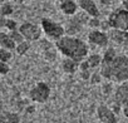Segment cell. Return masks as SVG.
I'll return each instance as SVG.
<instances>
[{
    "mask_svg": "<svg viewBox=\"0 0 128 123\" xmlns=\"http://www.w3.org/2000/svg\"><path fill=\"white\" fill-rule=\"evenodd\" d=\"M78 5L88 16H90V18H99L100 12H99L98 5L96 4L94 0H79Z\"/></svg>",
    "mask_w": 128,
    "mask_h": 123,
    "instance_id": "7c38bea8",
    "label": "cell"
},
{
    "mask_svg": "<svg viewBox=\"0 0 128 123\" xmlns=\"http://www.w3.org/2000/svg\"><path fill=\"white\" fill-rule=\"evenodd\" d=\"M99 73L103 79L114 83L128 80V55L118 54L114 48H106L102 55Z\"/></svg>",
    "mask_w": 128,
    "mask_h": 123,
    "instance_id": "6da1fadb",
    "label": "cell"
},
{
    "mask_svg": "<svg viewBox=\"0 0 128 123\" xmlns=\"http://www.w3.org/2000/svg\"><path fill=\"white\" fill-rule=\"evenodd\" d=\"M40 26L43 33L45 34V36L50 40H58L59 38H62L63 35H66V29L64 25L49 19V18H43L40 20Z\"/></svg>",
    "mask_w": 128,
    "mask_h": 123,
    "instance_id": "3957f363",
    "label": "cell"
},
{
    "mask_svg": "<svg viewBox=\"0 0 128 123\" xmlns=\"http://www.w3.org/2000/svg\"><path fill=\"white\" fill-rule=\"evenodd\" d=\"M15 42L10 38L9 33L5 32H0V48H5L9 50H14L15 49Z\"/></svg>",
    "mask_w": 128,
    "mask_h": 123,
    "instance_id": "2e32d148",
    "label": "cell"
},
{
    "mask_svg": "<svg viewBox=\"0 0 128 123\" xmlns=\"http://www.w3.org/2000/svg\"><path fill=\"white\" fill-rule=\"evenodd\" d=\"M25 2V0H13V3H15V4H23Z\"/></svg>",
    "mask_w": 128,
    "mask_h": 123,
    "instance_id": "836d02e7",
    "label": "cell"
},
{
    "mask_svg": "<svg viewBox=\"0 0 128 123\" xmlns=\"http://www.w3.org/2000/svg\"><path fill=\"white\" fill-rule=\"evenodd\" d=\"M50 94H52L50 87L45 82L35 83L29 90L30 100L34 102V103H39V104H43V103L48 102V99L50 98Z\"/></svg>",
    "mask_w": 128,
    "mask_h": 123,
    "instance_id": "5b68a950",
    "label": "cell"
},
{
    "mask_svg": "<svg viewBox=\"0 0 128 123\" xmlns=\"http://www.w3.org/2000/svg\"><path fill=\"white\" fill-rule=\"evenodd\" d=\"M56 50L67 58H72L77 62L84 60L89 54V45L83 39L76 35H63L58 40H55Z\"/></svg>",
    "mask_w": 128,
    "mask_h": 123,
    "instance_id": "7a4b0ae2",
    "label": "cell"
},
{
    "mask_svg": "<svg viewBox=\"0 0 128 123\" xmlns=\"http://www.w3.org/2000/svg\"><path fill=\"white\" fill-rule=\"evenodd\" d=\"M122 113H123V116L126 118H128V104H126V106L122 107Z\"/></svg>",
    "mask_w": 128,
    "mask_h": 123,
    "instance_id": "f546056e",
    "label": "cell"
},
{
    "mask_svg": "<svg viewBox=\"0 0 128 123\" xmlns=\"http://www.w3.org/2000/svg\"><path fill=\"white\" fill-rule=\"evenodd\" d=\"M107 23L109 28L112 29H119L128 32V10L124 8H118L113 10L107 19Z\"/></svg>",
    "mask_w": 128,
    "mask_h": 123,
    "instance_id": "277c9868",
    "label": "cell"
},
{
    "mask_svg": "<svg viewBox=\"0 0 128 123\" xmlns=\"http://www.w3.org/2000/svg\"><path fill=\"white\" fill-rule=\"evenodd\" d=\"M88 66L90 67V69H97L100 67L102 63V55L98 53H93V54H88V56L86 58Z\"/></svg>",
    "mask_w": 128,
    "mask_h": 123,
    "instance_id": "e0dca14e",
    "label": "cell"
},
{
    "mask_svg": "<svg viewBox=\"0 0 128 123\" xmlns=\"http://www.w3.org/2000/svg\"><path fill=\"white\" fill-rule=\"evenodd\" d=\"M97 117L100 123H118L117 114L112 110L110 107L106 104H100L97 108Z\"/></svg>",
    "mask_w": 128,
    "mask_h": 123,
    "instance_id": "9c48e42d",
    "label": "cell"
},
{
    "mask_svg": "<svg viewBox=\"0 0 128 123\" xmlns=\"http://www.w3.org/2000/svg\"><path fill=\"white\" fill-rule=\"evenodd\" d=\"M113 102L120 107L128 104V80L118 83L117 88L113 92Z\"/></svg>",
    "mask_w": 128,
    "mask_h": 123,
    "instance_id": "30bf717a",
    "label": "cell"
},
{
    "mask_svg": "<svg viewBox=\"0 0 128 123\" xmlns=\"http://www.w3.org/2000/svg\"><path fill=\"white\" fill-rule=\"evenodd\" d=\"M9 35H10V38L15 42V44H18V43H20V42L24 40L23 35L20 34V32H19L18 29H15V30H10V32H9Z\"/></svg>",
    "mask_w": 128,
    "mask_h": 123,
    "instance_id": "603a6c76",
    "label": "cell"
},
{
    "mask_svg": "<svg viewBox=\"0 0 128 123\" xmlns=\"http://www.w3.org/2000/svg\"><path fill=\"white\" fill-rule=\"evenodd\" d=\"M18 30L20 32V34L23 35V38L28 42H36L42 38L43 30L42 26L30 22H24L23 24H20V26L18 28Z\"/></svg>",
    "mask_w": 128,
    "mask_h": 123,
    "instance_id": "52a82bcc",
    "label": "cell"
},
{
    "mask_svg": "<svg viewBox=\"0 0 128 123\" xmlns=\"http://www.w3.org/2000/svg\"><path fill=\"white\" fill-rule=\"evenodd\" d=\"M70 19L67 22V24L64 25V29H66V34L68 35H76L79 32H82L83 26L88 24V20L90 16H88L84 12L83 14H74L73 16H69Z\"/></svg>",
    "mask_w": 128,
    "mask_h": 123,
    "instance_id": "8992f818",
    "label": "cell"
},
{
    "mask_svg": "<svg viewBox=\"0 0 128 123\" xmlns=\"http://www.w3.org/2000/svg\"><path fill=\"white\" fill-rule=\"evenodd\" d=\"M0 60L10 64V62L13 60V53H12V50L5 49V48H0Z\"/></svg>",
    "mask_w": 128,
    "mask_h": 123,
    "instance_id": "44dd1931",
    "label": "cell"
},
{
    "mask_svg": "<svg viewBox=\"0 0 128 123\" xmlns=\"http://www.w3.org/2000/svg\"><path fill=\"white\" fill-rule=\"evenodd\" d=\"M98 2H99L102 5H104V6H108V5L112 4V0H98Z\"/></svg>",
    "mask_w": 128,
    "mask_h": 123,
    "instance_id": "4dcf8cb0",
    "label": "cell"
},
{
    "mask_svg": "<svg viewBox=\"0 0 128 123\" xmlns=\"http://www.w3.org/2000/svg\"><path fill=\"white\" fill-rule=\"evenodd\" d=\"M25 112L26 113H34L35 112V106H33V104L32 106H26L25 107Z\"/></svg>",
    "mask_w": 128,
    "mask_h": 123,
    "instance_id": "83f0119b",
    "label": "cell"
},
{
    "mask_svg": "<svg viewBox=\"0 0 128 123\" xmlns=\"http://www.w3.org/2000/svg\"><path fill=\"white\" fill-rule=\"evenodd\" d=\"M58 2H62V0H58Z\"/></svg>",
    "mask_w": 128,
    "mask_h": 123,
    "instance_id": "d590c367",
    "label": "cell"
},
{
    "mask_svg": "<svg viewBox=\"0 0 128 123\" xmlns=\"http://www.w3.org/2000/svg\"><path fill=\"white\" fill-rule=\"evenodd\" d=\"M5 23H6V18L0 15V29H2V28H5Z\"/></svg>",
    "mask_w": 128,
    "mask_h": 123,
    "instance_id": "f1b7e54d",
    "label": "cell"
},
{
    "mask_svg": "<svg viewBox=\"0 0 128 123\" xmlns=\"http://www.w3.org/2000/svg\"><path fill=\"white\" fill-rule=\"evenodd\" d=\"M102 79H103V77H102V74H100L99 70H98V72H94V73L90 74L89 82H90L92 86H98V84L102 83Z\"/></svg>",
    "mask_w": 128,
    "mask_h": 123,
    "instance_id": "7402d4cb",
    "label": "cell"
},
{
    "mask_svg": "<svg viewBox=\"0 0 128 123\" xmlns=\"http://www.w3.org/2000/svg\"><path fill=\"white\" fill-rule=\"evenodd\" d=\"M87 25H89L90 29H99L100 28V20L98 18H89Z\"/></svg>",
    "mask_w": 128,
    "mask_h": 123,
    "instance_id": "d4e9b609",
    "label": "cell"
},
{
    "mask_svg": "<svg viewBox=\"0 0 128 123\" xmlns=\"http://www.w3.org/2000/svg\"><path fill=\"white\" fill-rule=\"evenodd\" d=\"M14 13V6L10 4V3H4L2 4V6H0V15L2 16H10L12 14Z\"/></svg>",
    "mask_w": 128,
    "mask_h": 123,
    "instance_id": "ffe728a7",
    "label": "cell"
},
{
    "mask_svg": "<svg viewBox=\"0 0 128 123\" xmlns=\"http://www.w3.org/2000/svg\"><path fill=\"white\" fill-rule=\"evenodd\" d=\"M42 49H43V55L45 58V60L48 62H54L56 59V48H55V44H50L49 40H43L42 43Z\"/></svg>",
    "mask_w": 128,
    "mask_h": 123,
    "instance_id": "5bb4252c",
    "label": "cell"
},
{
    "mask_svg": "<svg viewBox=\"0 0 128 123\" xmlns=\"http://www.w3.org/2000/svg\"><path fill=\"white\" fill-rule=\"evenodd\" d=\"M9 72H10V64L0 60V77H2V76H6Z\"/></svg>",
    "mask_w": 128,
    "mask_h": 123,
    "instance_id": "cb8c5ba5",
    "label": "cell"
},
{
    "mask_svg": "<svg viewBox=\"0 0 128 123\" xmlns=\"http://www.w3.org/2000/svg\"><path fill=\"white\" fill-rule=\"evenodd\" d=\"M62 70L66 73V74H74L78 72L79 69V62L72 59V58H67V56H64V59L62 60Z\"/></svg>",
    "mask_w": 128,
    "mask_h": 123,
    "instance_id": "9a60e30c",
    "label": "cell"
},
{
    "mask_svg": "<svg viewBox=\"0 0 128 123\" xmlns=\"http://www.w3.org/2000/svg\"><path fill=\"white\" fill-rule=\"evenodd\" d=\"M0 123H2V122H0Z\"/></svg>",
    "mask_w": 128,
    "mask_h": 123,
    "instance_id": "74e56055",
    "label": "cell"
},
{
    "mask_svg": "<svg viewBox=\"0 0 128 123\" xmlns=\"http://www.w3.org/2000/svg\"><path fill=\"white\" fill-rule=\"evenodd\" d=\"M5 28H6V29L10 32V30H15V29H18L19 26H18V23H16L14 19H8V18H6Z\"/></svg>",
    "mask_w": 128,
    "mask_h": 123,
    "instance_id": "484cf974",
    "label": "cell"
},
{
    "mask_svg": "<svg viewBox=\"0 0 128 123\" xmlns=\"http://www.w3.org/2000/svg\"><path fill=\"white\" fill-rule=\"evenodd\" d=\"M59 9L66 16H73L78 13L79 5L76 0H62L59 2Z\"/></svg>",
    "mask_w": 128,
    "mask_h": 123,
    "instance_id": "4fadbf2b",
    "label": "cell"
},
{
    "mask_svg": "<svg viewBox=\"0 0 128 123\" xmlns=\"http://www.w3.org/2000/svg\"><path fill=\"white\" fill-rule=\"evenodd\" d=\"M103 92H104V94H106V96H108V94L112 92V89L109 90V86H104V90H103Z\"/></svg>",
    "mask_w": 128,
    "mask_h": 123,
    "instance_id": "d6a6232c",
    "label": "cell"
},
{
    "mask_svg": "<svg viewBox=\"0 0 128 123\" xmlns=\"http://www.w3.org/2000/svg\"><path fill=\"white\" fill-rule=\"evenodd\" d=\"M30 49V42H28V40H23V42H20V43H18L16 45H15V53L18 54V55H24V54H26L28 53V50Z\"/></svg>",
    "mask_w": 128,
    "mask_h": 123,
    "instance_id": "d6986e66",
    "label": "cell"
},
{
    "mask_svg": "<svg viewBox=\"0 0 128 123\" xmlns=\"http://www.w3.org/2000/svg\"><path fill=\"white\" fill-rule=\"evenodd\" d=\"M3 123H8V122H3Z\"/></svg>",
    "mask_w": 128,
    "mask_h": 123,
    "instance_id": "e575fe53",
    "label": "cell"
},
{
    "mask_svg": "<svg viewBox=\"0 0 128 123\" xmlns=\"http://www.w3.org/2000/svg\"><path fill=\"white\" fill-rule=\"evenodd\" d=\"M120 3H122V5H123V8L128 10V0H120Z\"/></svg>",
    "mask_w": 128,
    "mask_h": 123,
    "instance_id": "1f68e13d",
    "label": "cell"
},
{
    "mask_svg": "<svg viewBox=\"0 0 128 123\" xmlns=\"http://www.w3.org/2000/svg\"><path fill=\"white\" fill-rule=\"evenodd\" d=\"M0 83H2V80H0Z\"/></svg>",
    "mask_w": 128,
    "mask_h": 123,
    "instance_id": "8d00e7d4",
    "label": "cell"
},
{
    "mask_svg": "<svg viewBox=\"0 0 128 123\" xmlns=\"http://www.w3.org/2000/svg\"><path fill=\"white\" fill-rule=\"evenodd\" d=\"M22 118L16 112H5L0 116V122H8V123H20Z\"/></svg>",
    "mask_w": 128,
    "mask_h": 123,
    "instance_id": "ac0fdd59",
    "label": "cell"
},
{
    "mask_svg": "<svg viewBox=\"0 0 128 123\" xmlns=\"http://www.w3.org/2000/svg\"><path fill=\"white\" fill-rule=\"evenodd\" d=\"M88 43L97 48H107L109 44L108 33L102 29H92L88 33Z\"/></svg>",
    "mask_w": 128,
    "mask_h": 123,
    "instance_id": "ba28073f",
    "label": "cell"
},
{
    "mask_svg": "<svg viewBox=\"0 0 128 123\" xmlns=\"http://www.w3.org/2000/svg\"><path fill=\"white\" fill-rule=\"evenodd\" d=\"M108 36H109V42H113L117 45H120V46L128 45V32L126 30L110 28L108 30Z\"/></svg>",
    "mask_w": 128,
    "mask_h": 123,
    "instance_id": "8fae6325",
    "label": "cell"
},
{
    "mask_svg": "<svg viewBox=\"0 0 128 123\" xmlns=\"http://www.w3.org/2000/svg\"><path fill=\"white\" fill-rule=\"evenodd\" d=\"M90 70H92V69H78L80 79H83V80H89L90 74H92V72H90Z\"/></svg>",
    "mask_w": 128,
    "mask_h": 123,
    "instance_id": "4316f807",
    "label": "cell"
}]
</instances>
